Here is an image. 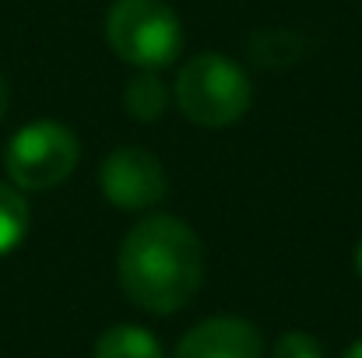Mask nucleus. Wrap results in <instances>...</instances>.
<instances>
[{
	"instance_id": "obj_13",
	"label": "nucleus",
	"mask_w": 362,
	"mask_h": 358,
	"mask_svg": "<svg viewBox=\"0 0 362 358\" xmlns=\"http://www.w3.org/2000/svg\"><path fill=\"white\" fill-rule=\"evenodd\" d=\"M341 358H362V338L356 341V345H349V348H345V355H341Z\"/></svg>"
},
{
	"instance_id": "obj_6",
	"label": "nucleus",
	"mask_w": 362,
	"mask_h": 358,
	"mask_svg": "<svg viewBox=\"0 0 362 358\" xmlns=\"http://www.w3.org/2000/svg\"><path fill=\"white\" fill-rule=\"evenodd\" d=\"M173 358H264V341L250 320L211 316L183 334Z\"/></svg>"
},
{
	"instance_id": "obj_12",
	"label": "nucleus",
	"mask_w": 362,
	"mask_h": 358,
	"mask_svg": "<svg viewBox=\"0 0 362 358\" xmlns=\"http://www.w3.org/2000/svg\"><path fill=\"white\" fill-rule=\"evenodd\" d=\"M352 263H356V274L362 278V239L356 242V253H352Z\"/></svg>"
},
{
	"instance_id": "obj_7",
	"label": "nucleus",
	"mask_w": 362,
	"mask_h": 358,
	"mask_svg": "<svg viewBox=\"0 0 362 358\" xmlns=\"http://www.w3.org/2000/svg\"><path fill=\"white\" fill-rule=\"evenodd\" d=\"M95 358H165V348L148 327L117 323L99 334Z\"/></svg>"
},
{
	"instance_id": "obj_3",
	"label": "nucleus",
	"mask_w": 362,
	"mask_h": 358,
	"mask_svg": "<svg viewBox=\"0 0 362 358\" xmlns=\"http://www.w3.org/2000/svg\"><path fill=\"white\" fill-rule=\"evenodd\" d=\"M106 42L123 64L162 71L183 49V25L165 0H113L106 11Z\"/></svg>"
},
{
	"instance_id": "obj_5",
	"label": "nucleus",
	"mask_w": 362,
	"mask_h": 358,
	"mask_svg": "<svg viewBox=\"0 0 362 358\" xmlns=\"http://www.w3.org/2000/svg\"><path fill=\"white\" fill-rule=\"evenodd\" d=\"M99 190L120 211H148L165 197L169 179H165L162 162L151 151L113 148L99 165Z\"/></svg>"
},
{
	"instance_id": "obj_9",
	"label": "nucleus",
	"mask_w": 362,
	"mask_h": 358,
	"mask_svg": "<svg viewBox=\"0 0 362 358\" xmlns=\"http://www.w3.org/2000/svg\"><path fill=\"white\" fill-rule=\"evenodd\" d=\"M28 222H32V211H28V201L21 197V190L11 183H0V256L14 253L25 242Z\"/></svg>"
},
{
	"instance_id": "obj_1",
	"label": "nucleus",
	"mask_w": 362,
	"mask_h": 358,
	"mask_svg": "<svg viewBox=\"0 0 362 358\" xmlns=\"http://www.w3.org/2000/svg\"><path fill=\"white\" fill-rule=\"evenodd\" d=\"M117 278L137 309L180 313L204 281V242L176 215H148L123 236Z\"/></svg>"
},
{
	"instance_id": "obj_2",
	"label": "nucleus",
	"mask_w": 362,
	"mask_h": 358,
	"mask_svg": "<svg viewBox=\"0 0 362 358\" xmlns=\"http://www.w3.org/2000/svg\"><path fill=\"white\" fill-rule=\"evenodd\" d=\"M173 99L180 113L197 126H229L250 113L253 85L233 56L197 53L180 67Z\"/></svg>"
},
{
	"instance_id": "obj_8",
	"label": "nucleus",
	"mask_w": 362,
	"mask_h": 358,
	"mask_svg": "<svg viewBox=\"0 0 362 358\" xmlns=\"http://www.w3.org/2000/svg\"><path fill=\"white\" fill-rule=\"evenodd\" d=\"M165 106H169V88H165V81L155 71H141L137 78L127 81V88H123V109H127L130 119L155 123V119L165 117Z\"/></svg>"
},
{
	"instance_id": "obj_10",
	"label": "nucleus",
	"mask_w": 362,
	"mask_h": 358,
	"mask_svg": "<svg viewBox=\"0 0 362 358\" xmlns=\"http://www.w3.org/2000/svg\"><path fill=\"white\" fill-rule=\"evenodd\" d=\"M271 358H324V348L313 334L306 330H288L274 341V352Z\"/></svg>"
},
{
	"instance_id": "obj_11",
	"label": "nucleus",
	"mask_w": 362,
	"mask_h": 358,
	"mask_svg": "<svg viewBox=\"0 0 362 358\" xmlns=\"http://www.w3.org/2000/svg\"><path fill=\"white\" fill-rule=\"evenodd\" d=\"M7 106H11V88H7V78L0 74V119L7 113Z\"/></svg>"
},
{
	"instance_id": "obj_4",
	"label": "nucleus",
	"mask_w": 362,
	"mask_h": 358,
	"mask_svg": "<svg viewBox=\"0 0 362 358\" xmlns=\"http://www.w3.org/2000/svg\"><path fill=\"white\" fill-rule=\"evenodd\" d=\"M81 144L71 126L57 119H35L25 123L4 148V169L11 186L21 193H42L71 179L78 169Z\"/></svg>"
}]
</instances>
